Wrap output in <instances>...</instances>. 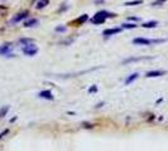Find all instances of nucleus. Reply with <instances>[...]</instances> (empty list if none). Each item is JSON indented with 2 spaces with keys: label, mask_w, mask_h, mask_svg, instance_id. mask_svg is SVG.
<instances>
[{
  "label": "nucleus",
  "mask_w": 168,
  "mask_h": 151,
  "mask_svg": "<svg viewBox=\"0 0 168 151\" xmlns=\"http://www.w3.org/2000/svg\"><path fill=\"white\" fill-rule=\"evenodd\" d=\"M128 20H139L138 18H128Z\"/></svg>",
  "instance_id": "5701e85b"
},
{
  "label": "nucleus",
  "mask_w": 168,
  "mask_h": 151,
  "mask_svg": "<svg viewBox=\"0 0 168 151\" xmlns=\"http://www.w3.org/2000/svg\"><path fill=\"white\" fill-rule=\"evenodd\" d=\"M23 53L26 55H29V57H33L38 53V48L33 44V43H29V44H26L23 45Z\"/></svg>",
  "instance_id": "7ed1b4c3"
},
{
  "label": "nucleus",
  "mask_w": 168,
  "mask_h": 151,
  "mask_svg": "<svg viewBox=\"0 0 168 151\" xmlns=\"http://www.w3.org/2000/svg\"><path fill=\"white\" fill-rule=\"evenodd\" d=\"M121 28L123 29H135L137 28V24H134V23H124L121 25Z\"/></svg>",
  "instance_id": "ddd939ff"
},
{
  "label": "nucleus",
  "mask_w": 168,
  "mask_h": 151,
  "mask_svg": "<svg viewBox=\"0 0 168 151\" xmlns=\"http://www.w3.org/2000/svg\"><path fill=\"white\" fill-rule=\"evenodd\" d=\"M166 72L164 71H150L145 73L147 78H154V77H161V76H164Z\"/></svg>",
  "instance_id": "0eeeda50"
},
{
  "label": "nucleus",
  "mask_w": 168,
  "mask_h": 151,
  "mask_svg": "<svg viewBox=\"0 0 168 151\" xmlns=\"http://www.w3.org/2000/svg\"><path fill=\"white\" fill-rule=\"evenodd\" d=\"M8 132H9V130H5L4 132H2V133H0V139H2V137H4V136L6 135V133H8Z\"/></svg>",
  "instance_id": "4be33fe9"
},
{
  "label": "nucleus",
  "mask_w": 168,
  "mask_h": 151,
  "mask_svg": "<svg viewBox=\"0 0 168 151\" xmlns=\"http://www.w3.org/2000/svg\"><path fill=\"white\" fill-rule=\"evenodd\" d=\"M164 2H166V0H157V2L153 3V5H154V6H156V5H161V4H163Z\"/></svg>",
  "instance_id": "aec40b11"
},
{
  "label": "nucleus",
  "mask_w": 168,
  "mask_h": 151,
  "mask_svg": "<svg viewBox=\"0 0 168 151\" xmlns=\"http://www.w3.org/2000/svg\"><path fill=\"white\" fill-rule=\"evenodd\" d=\"M8 111H9V107L8 106H4L3 108H0V117H4L8 113Z\"/></svg>",
  "instance_id": "f3484780"
},
{
  "label": "nucleus",
  "mask_w": 168,
  "mask_h": 151,
  "mask_svg": "<svg viewBox=\"0 0 168 151\" xmlns=\"http://www.w3.org/2000/svg\"><path fill=\"white\" fill-rule=\"evenodd\" d=\"M145 59H153V57H138V58H128L124 59L123 63H130V62H139V61H145Z\"/></svg>",
  "instance_id": "1a4fd4ad"
},
{
  "label": "nucleus",
  "mask_w": 168,
  "mask_h": 151,
  "mask_svg": "<svg viewBox=\"0 0 168 151\" xmlns=\"http://www.w3.org/2000/svg\"><path fill=\"white\" fill-rule=\"evenodd\" d=\"M143 2H142V0H134V2H128V3H125L124 5H129V6H131V5H139V4H142Z\"/></svg>",
  "instance_id": "a211bd4d"
},
{
  "label": "nucleus",
  "mask_w": 168,
  "mask_h": 151,
  "mask_svg": "<svg viewBox=\"0 0 168 151\" xmlns=\"http://www.w3.org/2000/svg\"><path fill=\"white\" fill-rule=\"evenodd\" d=\"M10 50H12V44H10V43H6V44H4V45L0 47V54H2V55H8V57H10V55H12Z\"/></svg>",
  "instance_id": "39448f33"
},
{
  "label": "nucleus",
  "mask_w": 168,
  "mask_h": 151,
  "mask_svg": "<svg viewBox=\"0 0 168 151\" xmlns=\"http://www.w3.org/2000/svg\"><path fill=\"white\" fill-rule=\"evenodd\" d=\"M114 16H115V14H113V13H109L106 10H101L94 15V18L91 19V22L94 24H103V23H105V20L107 18H114Z\"/></svg>",
  "instance_id": "f257e3e1"
},
{
  "label": "nucleus",
  "mask_w": 168,
  "mask_h": 151,
  "mask_svg": "<svg viewBox=\"0 0 168 151\" xmlns=\"http://www.w3.org/2000/svg\"><path fill=\"white\" fill-rule=\"evenodd\" d=\"M28 14H29L28 12H22V13H19V14H16L14 18L12 19V23H19L20 20L28 18Z\"/></svg>",
  "instance_id": "423d86ee"
},
{
  "label": "nucleus",
  "mask_w": 168,
  "mask_h": 151,
  "mask_svg": "<svg viewBox=\"0 0 168 151\" xmlns=\"http://www.w3.org/2000/svg\"><path fill=\"white\" fill-rule=\"evenodd\" d=\"M48 4H49V0H39L36 5V8L37 9H43V8H46Z\"/></svg>",
  "instance_id": "f8f14e48"
},
{
  "label": "nucleus",
  "mask_w": 168,
  "mask_h": 151,
  "mask_svg": "<svg viewBox=\"0 0 168 151\" xmlns=\"http://www.w3.org/2000/svg\"><path fill=\"white\" fill-rule=\"evenodd\" d=\"M38 24V20L37 19H29V20H26L24 23V27L26 28H30V27H34V25Z\"/></svg>",
  "instance_id": "9b49d317"
},
{
  "label": "nucleus",
  "mask_w": 168,
  "mask_h": 151,
  "mask_svg": "<svg viewBox=\"0 0 168 151\" xmlns=\"http://www.w3.org/2000/svg\"><path fill=\"white\" fill-rule=\"evenodd\" d=\"M40 98H43V99H48V101H53L54 99V96L53 93L49 89H44V91H42L39 92V95H38Z\"/></svg>",
  "instance_id": "20e7f679"
},
{
  "label": "nucleus",
  "mask_w": 168,
  "mask_h": 151,
  "mask_svg": "<svg viewBox=\"0 0 168 151\" xmlns=\"http://www.w3.org/2000/svg\"><path fill=\"white\" fill-rule=\"evenodd\" d=\"M123 28H110V29H105L103 32V34L106 35V37H110V35H114V34H117L119 32H121Z\"/></svg>",
  "instance_id": "6e6552de"
},
{
  "label": "nucleus",
  "mask_w": 168,
  "mask_h": 151,
  "mask_svg": "<svg viewBox=\"0 0 168 151\" xmlns=\"http://www.w3.org/2000/svg\"><path fill=\"white\" fill-rule=\"evenodd\" d=\"M157 25H158L157 22H148V23H144V24H143L142 27H143V28H156Z\"/></svg>",
  "instance_id": "4468645a"
},
{
  "label": "nucleus",
  "mask_w": 168,
  "mask_h": 151,
  "mask_svg": "<svg viewBox=\"0 0 168 151\" xmlns=\"http://www.w3.org/2000/svg\"><path fill=\"white\" fill-rule=\"evenodd\" d=\"M90 93H94V92H97V86H92L90 89H89Z\"/></svg>",
  "instance_id": "6ab92c4d"
},
{
  "label": "nucleus",
  "mask_w": 168,
  "mask_h": 151,
  "mask_svg": "<svg viewBox=\"0 0 168 151\" xmlns=\"http://www.w3.org/2000/svg\"><path fill=\"white\" fill-rule=\"evenodd\" d=\"M56 32H66V27H57Z\"/></svg>",
  "instance_id": "412c9836"
},
{
  "label": "nucleus",
  "mask_w": 168,
  "mask_h": 151,
  "mask_svg": "<svg viewBox=\"0 0 168 151\" xmlns=\"http://www.w3.org/2000/svg\"><path fill=\"white\" fill-rule=\"evenodd\" d=\"M166 39H147V38H134L133 43L138 45H152V44H159L164 43Z\"/></svg>",
  "instance_id": "f03ea898"
},
{
  "label": "nucleus",
  "mask_w": 168,
  "mask_h": 151,
  "mask_svg": "<svg viewBox=\"0 0 168 151\" xmlns=\"http://www.w3.org/2000/svg\"><path fill=\"white\" fill-rule=\"evenodd\" d=\"M86 20H89V15L87 14H83L82 16H80V18L76 20V23L77 24H82V23H85Z\"/></svg>",
  "instance_id": "dca6fc26"
},
{
  "label": "nucleus",
  "mask_w": 168,
  "mask_h": 151,
  "mask_svg": "<svg viewBox=\"0 0 168 151\" xmlns=\"http://www.w3.org/2000/svg\"><path fill=\"white\" fill-rule=\"evenodd\" d=\"M33 39H30V38H20L19 39V43H22L23 45H26V44H29V43H33Z\"/></svg>",
  "instance_id": "2eb2a0df"
},
{
  "label": "nucleus",
  "mask_w": 168,
  "mask_h": 151,
  "mask_svg": "<svg viewBox=\"0 0 168 151\" xmlns=\"http://www.w3.org/2000/svg\"><path fill=\"white\" fill-rule=\"evenodd\" d=\"M138 77H139V73H133V74H130L129 77L125 79V85H130V83H133Z\"/></svg>",
  "instance_id": "9d476101"
}]
</instances>
